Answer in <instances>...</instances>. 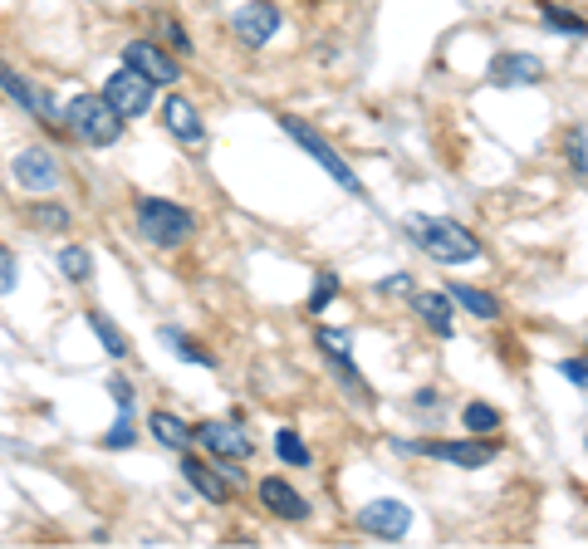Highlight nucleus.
<instances>
[{
  "mask_svg": "<svg viewBox=\"0 0 588 549\" xmlns=\"http://www.w3.org/2000/svg\"><path fill=\"white\" fill-rule=\"evenodd\" d=\"M402 231H407L412 241H417L421 251H427L431 260H441V265H470L480 255V241L461 221H451V216H421V211H412L407 221H402Z\"/></svg>",
  "mask_w": 588,
  "mask_h": 549,
  "instance_id": "nucleus-1",
  "label": "nucleus"
},
{
  "mask_svg": "<svg viewBox=\"0 0 588 549\" xmlns=\"http://www.w3.org/2000/svg\"><path fill=\"white\" fill-rule=\"evenodd\" d=\"M133 225L147 245H157V251H176V245H186L196 235V216L186 211V206L167 202V196H137Z\"/></svg>",
  "mask_w": 588,
  "mask_h": 549,
  "instance_id": "nucleus-2",
  "label": "nucleus"
},
{
  "mask_svg": "<svg viewBox=\"0 0 588 549\" xmlns=\"http://www.w3.org/2000/svg\"><path fill=\"white\" fill-rule=\"evenodd\" d=\"M59 123H64L69 133H74L78 143H88V147H113L118 137H123V118L113 113V103H108L103 94L69 98V108H64V118H59Z\"/></svg>",
  "mask_w": 588,
  "mask_h": 549,
  "instance_id": "nucleus-3",
  "label": "nucleus"
},
{
  "mask_svg": "<svg viewBox=\"0 0 588 549\" xmlns=\"http://www.w3.org/2000/svg\"><path fill=\"white\" fill-rule=\"evenodd\" d=\"M280 127H284V133H290V137H294V143H299V147H304V152H309V157H314V162H319V167H323V172H329V176H333V182H339V186H343V192L363 196V182H358V172H353V167H348V162H343V157H339V152H333V147H329V143H323V137H319V133H314V127H309V123H304V118H294V113H280Z\"/></svg>",
  "mask_w": 588,
  "mask_h": 549,
  "instance_id": "nucleus-4",
  "label": "nucleus"
},
{
  "mask_svg": "<svg viewBox=\"0 0 588 549\" xmlns=\"http://www.w3.org/2000/svg\"><path fill=\"white\" fill-rule=\"evenodd\" d=\"M152 88H157L152 78H143L137 69H127V64H123V69H113V74H108L103 98L113 103V113L127 123V118H143L147 108H152Z\"/></svg>",
  "mask_w": 588,
  "mask_h": 549,
  "instance_id": "nucleus-5",
  "label": "nucleus"
},
{
  "mask_svg": "<svg viewBox=\"0 0 588 549\" xmlns=\"http://www.w3.org/2000/svg\"><path fill=\"white\" fill-rule=\"evenodd\" d=\"M397 451L451 461V466H461V471H480V466H490V456H495V441H397Z\"/></svg>",
  "mask_w": 588,
  "mask_h": 549,
  "instance_id": "nucleus-6",
  "label": "nucleus"
},
{
  "mask_svg": "<svg viewBox=\"0 0 588 549\" xmlns=\"http://www.w3.org/2000/svg\"><path fill=\"white\" fill-rule=\"evenodd\" d=\"M10 176L20 182V192H35V196H49L59 192V157L49 147H20L15 162H10Z\"/></svg>",
  "mask_w": 588,
  "mask_h": 549,
  "instance_id": "nucleus-7",
  "label": "nucleus"
},
{
  "mask_svg": "<svg viewBox=\"0 0 588 549\" xmlns=\"http://www.w3.org/2000/svg\"><path fill=\"white\" fill-rule=\"evenodd\" d=\"M231 29L245 49H265L274 35H280V5H270V0H245V5L231 15Z\"/></svg>",
  "mask_w": 588,
  "mask_h": 549,
  "instance_id": "nucleus-8",
  "label": "nucleus"
},
{
  "mask_svg": "<svg viewBox=\"0 0 588 549\" xmlns=\"http://www.w3.org/2000/svg\"><path fill=\"white\" fill-rule=\"evenodd\" d=\"M196 441H201L216 461H250L255 456V437L235 417L231 422H201V427H196Z\"/></svg>",
  "mask_w": 588,
  "mask_h": 549,
  "instance_id": "nucleus-9",
  "label": "nucleus"
},
{
  "mask_svg": "<svg viewBox=\"0 0 588 549\" xmlns=\"http://www.w3.org/2000/svg\"><path fill=\"white\" fill-rule=\"evenodd\" d=\"M358 529H368L372 539H402L412 529V505H402V500H392V496L368 500V505L358 510Z\"/></svg>",
  "mask_w": 588,
  "mask_h": 549,
  "instance_id": "nucleus-10",
  "label": "nucleus"
},
{
  "mask_svg": "<svg viewBox=\"0 0 588 549\" xmlns=\"http://www.w3.org/2000/svg\"><path fill=\"white\" fill-rule=\"evenodd\" d=\"M0 88H5V94L15 98V103L25 108V113H35L45 127H59V118H64V113H59V108H54V98H49L45 88H35V84H29V78H20L15 69L5 64V59H0Z\"/></svg>",
  "mask_w": 588,
  "mask_h": 549,
  "instance_id": "nucleus-11",
  "label": "nucleus"
},
{
  "mask_svg": "<svg viewBox=\"0 0 588 549\" xmlns=\"http://www.w3.org/2000/svg\"><path fill=\"white\" fill-rule=\"evenodd\" d=\"M123 64L137 69L143 78H152V84H176V78H182L176 59L167 54V49H157L152 39H133V45H123Z\"/></svg>",
  "mask_w": 588,
  "mask_h": 549,
  "instance_id": "nucleus-12",
  "label": "nucleus"
},
{
  "mask_svg": "<svg viewBox=\"0 0 588 549\" xmlns=\"http://www.w3.org/2000/svg\"><path fill=\"white\" fill-rule=\"evenodd\" d=\"M314 343H319V349H323V358H329L333 368H339V378L348 382V392H353V398L372 402V392L363 388L358 368H353V339H348V333H343V329H319V333H314Z\"/></svg>",
  "mask_w": 588,
  "mask_h": 549,
  "instance_id": "nucleus-13",
  "label": "nucleus"
},
{
  "mask_svg": "<svg viewBox=\"0 0 588 549\" xmlns=\"http://www.w3.org/2000/svg\"><path fill=\"white\" fill-rule=\"evenodd\" d=\"M255 490H260V505L270 510L274 520H294V525H304V520L314 515V510H309V500H304L299 490H294L290 480H280V476H265Z\"/></svg>",
  "mask_w": 588,
  "mask_h": 549,
  "instance_id": "nucleus-14",
  "label": "nucleus"
},
{
  "mask_svg": "<svg viewBox=\"0 0 588 549\" xmlns=\"http://www.w3.org/2000/svg\"><path fill=\"white\" fill-rule=\"evenodd\" d=\"M544 78V64L525 49H510V54H495L490 59V84L500 88H525V84H539Z\"/></svg>",
  "mask_w": 588,
  "mask_h": 549,
  "instance_id": "nucleus-15",
  "label": "nucleus"
},
{
  "mask_svg": "<svg viewBox=\"0 0 588 549\" xmlns=\"http://www.w3.org/2000/svg\"><path fill=\"white\" fill-rule=\"evenodd\" d=\"M182 476L192 480V490L201 500H211V505H225V500H231V480H225L216 466H206L201 456H186L182 451Z\"/></svg>",
  "mask_w": 588,
  "mask_h": 549,
  "instance_id": "nucleus-16",
  "label": "nucleus"
},
{
  "mask_svg": "<svg viewBox=\"0 0 588 549\" xmlns=\"http://www.w3.org/2000/svg\"><path fill=\"white\" fill-rule=\"evenodd\" d=\"M412 304H417V319L427 324L437 339H451V333H456V309H451V294L446 290L412 294Z\"/></svg>",
  "mask_w": 588,
  "mask_h": 549,
  "instance_id": "nucleus-17",
  "label": "nucleus"
},
{
  "mask_svg": "<svg viewBox=\"0 0 588 549\" xmlns=\"http://www.w3.org/2000/svg\"><path fill=\"white\" fill-rule=\"evenodd\" d=\"M162 123H167V133H172L176 143H201V137H206L201 113H196V103H186L182 94H172L162 103Z\"/></svg>",
  "mask_w": 588,
  "mask_h": 549,
  "instance_id": "nucleus-18",
  "label": "nucleus"
},
{
  "mask_svg": "<svg viewBox=\"0 0 588 549\" xmlns=\"http://www.w3.org/2000/svg\"><path fill=\"white\" fill-rule=\"evenodd\" d=\"M147 427H152V437L162 441V447H172V451H186L196 441V427L192 422H182L176 412H167V407H157L152 417H147Z\"/></svg>",
  "mask_w": 588,
  "mask_h": 549,
  "instance_id": "nucleus-19",
  "label": "nucleus"
},
{
  "mask_svg": "<svg viewBox=\"0 0 588 549\" xmlns=\"http://www.w3.org/2000/svg\"><path fill=\"white\" fill-rule=\"evenodd\" d=\"M157 339L167 343V349L176 353V358H186V363H196V368H216V353H206L201 343L192 339V333H182V329H172V324H162L157 329Z\"/></svg>",
  "mask_w": 588,
  "mask_h": 549,
  "instance_id": "nucleus-20",
  "label": "nucleus"
},
{
  "mask_svg": "<svg viewBox=\"0 0 588 549\" xmlns=\"http://www.w3.org/2000/svg\"><path fill=\"white\" fill-rule=\"evenodd\" d=\"M451 304H461L466 314H476V319H500V300L486 290H476V284H451Z\"/></svg>",
  "mask_w": 588,
  "mask_h": 549,
  "instance_id": "nucleus-21",
  "label": "nucleus"
},
{
  "mask_svg": "<svg viewBox=\"0 0 588 549\" xmlns=\"http://www.w3.org/2000/svg\"><path fill=\"white\" fill-rule=\"evenodd\" d=\"M539 20H544V29H554V35H568V39H584L588 35V20L574 15V10H559L554 0L539 5Z\"/></svg>",
  "mask_w": 588,
  "mask_h": 549,
  "instance_id": "nucleus-22",
  "label": "nucleus"
},
{
  "mask_svg": "<svg viewBox=\"0 0 588 549\" xmlns=\"http://www.w3.org/2000/svg\"><path fill=\"white\" fill-rule=\"evenodd\" d=\"M84 319H88V329H94V333H98V343H103V349H108V353H113V358H127V339H123V329H118V324H113V319H108V314H103V309H88V314H84Z\"/></svg>",
  "mask_w": 588,
  "mask_h": 549,
  "instance_id": "nucleus-23",
  "label": "nucleus"
},
{
  "mask_svg": "<svg viewBox=\"0 0 588 549\" xmlns=\"http://www.w3.org/2000/svg\"><path fill=\"white\" fill-rule=\"evenodd\" d=\"M25 221L35 225L39 235L69 231V211H64V206H59V202H35V206H29V211H25Z\"/></svg>",
  "mask_w": 588,
  "mask_h": 549,
  "instance_id": "nucleus-24",
  "label": "nucleus"
},
{
  "mask_svg": "<svg viewBox=\"0 0 588 549\" xmlns=\"http://www.w3.org/2000/svg\"><path fill=\"white\" fill-rule=\"evenodd\" d=\"M274 451H280V461H284V466H314V451H309V441H304L299 431H290V427H280V431H274Z\"/></svg>",
  "mask_w": 588,
  "mask_h": 549,
  "instance_id": "nucleus-25",
  "label": "nucleus"
},
{
  "mask_svg": "<svg viewBox=\"0 0 588 549\" xmlns=\"http://www.w3.org/2000/svg\"><path fill=\"white\" fill-rule=\"evenodd\" d=\"M59 274L74 280V284H84L88 274H94V255H88L84 245H64V251H59Z\"/></svg>",
  "mask_w": 588,
  "mask_h": 549,
  "instance_id": "nucleus-26",
  "label": "nucleus"
},
{
  "mask_svg": "<svg viewBox=\"0 0 588 549\" xmlns=\"http://www.w3.org/2000/svg\"><path fill=\"white\" fill-rule=\"evenodd\" d=\"M461 427H466L470 437H490V431L500 427V412L490 407V402H466V412H461Z\"/></svg>",
  "mask_w": 588,
  "mask_h": 549,
  "instance_id": "nucleus-27",
  "label": "nucleus"
},
{
  "mask_svg": "<svg viewBox=\"0 0 588 549\" xmlns=\"http://www.w3.org/2000/svg\"><path fill=\"white\" fill-rule=\"evenodd\" d=\"M339 290H343V284H339V274H333V270H319V274H314L309 314H323V309H329V300H333V294H339Z\"/></svg>",
  "mask_w": 588,
  "mask_h": 549,
  "instance_id": "nucleus-28",
  "label": "nucleus"
},
{
  "mask_svg": "<svg viewBox=\"0 0 588 549\" xmlns=\"http://www.w3.org/2000/svg\"><path fill=\"white\" fill-rule=\"evenodd\" d=\"M137 441V427H133V417H127V412H118V422L113 427H108V437H103V447L108 451H127Z\"/></svg>",
  "mask_w": 588,
  "mask_h": 549,
  "instance_id": "nucleus-29",
  "label": "nucleus"
},
{
  "mask_svg": "<svg viewBox=\"0 0 588 549\" xmlns=\"http://www.w3.org/2000/svg\"><path fill=\"white\" fill-rule=\"evenodd\" d=\"M157 29H162V35L172 39V45L182 49V54H192V35H186V29H182V20H172V15H157Z\"/></svg>",
  "mask_w": 588,
  "mask_h": 549,
  "instance_id": "nucleus-30",
  "label": "nucleus"
},
{
  "mask_svg": "<svg viewBox=\"0 0 588 549\" xmlns=\"http://www.w3.org/2000/svg\"><path fill=\"white\" fill-rule=\"evenodd\" d=\"M20 284V265H15V255L0 245V294H10Z\"/></svg>",
  "mask_w": 588,
  "mask_h": 549,
  "instance_id": "nucleus-31",
  "label": "nucleus"
},
{
  "mask_svg": "<svg viewBox=\"0 0 588 549\" xmlns=\"http://www.w3.org/2000/svg\"><path fill=\"white\" fill-rule=\"evenodd\" d=\"M564 152H568V162H574V172H588V157H584V133H568V143H564Z\"/></svg>",
  "mask_w": 588,
  "mask_h": 549,
  "instance_id": "nucleus-32",
  "label": "nucleus"
},
{
  "mask_svg": "<svg viewBox=\"0 0 588 549\" xmlns=\"http://www.w3.org/2000/svg\"><path fill=\"white\" fill-rule=\"evenodd\" d=\"M108 392H113L118 412H133V382L127 378H108Z\"/></svg>",
  "mask_w": 588,
  "mask_h": 549,
  "instance_id": "nucleus-33",
  "label": "nucleus"
},
{
  "mask_svg": "<svg viewBox=\"0 0 588 549\" xmlns=\"http://www.w3.org/2000/svg\"><path fill=\"white\" fill-rule=\"evenodd\" d=\"M559 373H564L574 388H588V363L584 358H564V363H559Z\"/></svg>",
  "mask_w": 588,
  "mask_h": 549,
  "instance_id": "nucleus-34",
  "label": "nucleus"
},
{
  "mask_svg": "<svg viewBox=\"0 0 588 549\" xmlns=\"http://www.w3.org/2000/svg\"><path fill=\"white\" fill-rule=\"evenodd\" d=\"M378 294H412V274L402 270V274H388V280L378 284Z\"/></svg>",
  "mask_w": 588,
  "mask_h": 549,
  "instance_id": "nucleus-35",
  "label": "nucleus"
}]
</instances>
